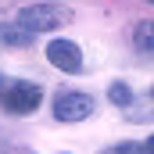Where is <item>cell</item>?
<instances>
[{"instance_id": "6da1fadb", "label": "cell", "mask_w": 154, "mask_h": 154, "mask_svg": "<svg viewBox=\"0 0 154 154\" xmlns=\"http://www.w3.org/2000/svg\"><path fill=\"white\" fill-rule=\"evenodd\" d=\"M72 18V11L65 4H29L18 11V25L29 29V32H50V29H61L65 22Z\"/></svg>"}, {"instance_id": "7a4b0ae2", "label": "cell", "mask_w": 154, "mask_h": 154, "mask_svg": "<svg viewBox=\"0 0 154 154\" xmlns=\"http://www.w3.org/2000/svg\"><path fill=\"white\" fill-rule=\"evenodd\" d=\"M39 100H43V90H39L36 82H25V79H14V82H7V90H4V108H7L11 115H29V111H36Z\"/></svg>"}, {"instance_id": "3957f363", "label": "cell", "mask_w": 154, "mask_h": 154, "mask_svg": "<svg viewBox=\"0 0 154 154\" xmlns=\"http://www.w3.org/2000/svg\"><path fill=\"white\" fill-rule=\"evenodd\" d=\"M47 61L54 68H61V72H72V75L82 72V50L72 39H50L47 43Z\"/></svg>"}, {"instance_id": "277c9868", "label": "cell", "mask_w": 154, "mask_h": 154, "mask_svg": "<svg viewBox=\"0 0 154 154\" xmlns=\"http://www.w3.org/2000/svg\"><path fill=\"white\" fill-rule=\"evenodd\" d=\"M54 115L61 122H82V118L93 115V97H86V93H61L54 100Z\"/></svg>"}, {"instance_id": "5b68a950", "label": "cell", "mask_w": 154, "mask_h": 154, "mask_svg": "<svg viewBox=\"0 0 154 154\" xmlns=\"http://www.w3.org/2000/svg\"><path fill=\"white\" fill-rule=\"evenodd\" d=\"M29 39H32V32L22 25H0V43H7V47H29Z\"/></svg>"}, {"instance_id": "8992f818", "label": "cell", "mask_w": 154, "mask_h": 154, "mask_svg": "<svg viewBox=\"0 0 154 154\" xmlns=\"http://www.w3.org/2000/svg\"><path fill=\"white\" fill-rule=\"evenodd\" d=\"M133 43H136L140 50H154V22H140V25L133 29Z\"/></svg>"}, {"instance_id": "52a82bcc", "label": "cell", "mask_w": 154, "mask_h": 154, "mask_svg": "<svg viewBox=\"0 0 154 154\" xmlns=\"http://www.w3.org/2000/svg\"><path fill=\"white\" fill-rule=\"evenodd\" d=\"M108 100H111L115 108H125V104L133 100V90H129L125 82H111V86H108Z\"/></svg>"}, {"instance_id": "ba28073f", "label": "cell", "mask_w": 154, "mask_h": 154, "mask_svg": "<svg viewBox=\"0 0 154 154\" xmlns=\"http://www.w3.org/2000/svg\"><path fill=\"white\" fill-rule=\"evenodd\" d=\"M104 154H147V147H140V143H115Z\"/></svg>"}, {"instance_id": "9c48e42d", "label": "cell", "mask_w": 154, "mask_h": 154, "mask_svg": "<svg viewBox=\"0 0 154 154\" xmlns=\"http://www.w3.org/2000/svg\"><path fill=\"white\" fill-rule=\"evenodd\" d=\"M147 154H154V136H151V140H147Z\"/></svg>"}, {"instance_id": "30bf717a", "label": "cell", "mask_w": 154, "mask_h": 154, "mask_svg": "<svg viewBox=\"0 0 154 154\" xmlns=\"http://www.w3.org/2000/svg\"><path fill=\"white\" fill-rule=\"evenodd\" d=\"M0 86H7V82H4V79H0Z\"/></svg>"}, {"instance_id": "8fae6325", "label": "cell", "mask_w": 154, "mask_h": 154, "mask_svg": "<svg viewBox=\"0 0 154 154\" xmlns=\"http://www.w3.org/2000/svg\"><path fill=\"white\" fill-rule=\"evenodd\" d=\"M147 4H154V0H147Z\"/></svg>"}, {"instance_id": "7c38bea8", "label": "cell", "mask_w": 154, "mask_h": 154, "mask_svg": "<svg viewBox=\"0 0 154 154\" xmlns=\"http://www.w3.org/2000/svg\"><path fill=\"white\" fill-rule=\"evenodd\" d=\"M151 93H154V90H151Z\"/></svg>"}]
</instances>
